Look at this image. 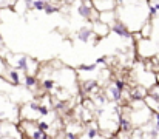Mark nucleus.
Listing matches in <instances>:
<instances>
[{"instance_id":"1","label":"nucleus","mask_w":159,"mask_h":139,"mask_svg":"<svg viewBox=\"0 0 159 139\" xmlns=\"http://www.w3.org/2000/svg\"><path fill=\"white\" fill-rule=\"evenodd\" d=\"M110 28H111V33H114V34H117L119 37H122V39H130L131 37V30L128 28V25L125 23V22H122V20H114L111 25H110Z\"/></svg>"},{"instance_id":"2","label":"nucleus","mask_w":159,"mask_h":139,"mask_svg":"<svg viewBox=\"0 0 159 139\" xmlns=\"http://www.w3.org/2000/svg\"><path fill=\"white\" fill-rule=\"evenodd\" d=\"M99 11L94 8L93 3H88V2H82L79 6H77V14L82 17V19H87V20H93V14H98Z\"/></svg>"},{"instance_id":"3","label":"nucleus","mask_w":159,"mask_h":139,"mask_svg":"<svg viewBox=\"0 0 159 139\" xmlns=\"http://www.w3.org/2000/svg\"><path fill=\"white\" fill-rule=\"evenodd\" d=\"M30 62L31 59L28 56H17L12 59V67L22 71H26V74H30Z\"/></svg>"},{"instance_id":"4","label":"nucleus","mask_w":159,"mask_h":139,"mask_svg":"<svg viewBox=\"0 0 159 139\" xmlns=\"http://www.w3.org/2000/svg\"><path fill=\"white\" fill-rule=\"evenodd\" d=\"M93 28H90V26H84V28H80L79 31H77V34H76V37H77V40H80V42H84V44H88L90 42V39H91V36H93Z\"/></svg>"},{"instance_id":"5","label":"nucleus","mask_w":159,"mask_h":139,"mask_svg":"<svg viewBox=\"0 0 159 139\" xmlns=\"http://www.w3.org/2000/svg\"><path fill=\"white\" fill-rule=\"evenodd\" d=\"M98 87H99V84H98V81H96V79H87V81L82 84V93L90 94L91 91H94Z\"/></svg>"},{"instance_id":"6","label":"nucleus","mask_w":159,"mask_h":139,"mask_svg":"<svg viewBox=\"0 0 159 139\" xmlns=\"http://www.w3.org/2000/svg\"><path fill=\"white\" fill-rule=\"evenodd\" d=\"M107 94L110 96V99L111 100H114V102H120V99H122V90H119L114 84H113V87L107 91Z\"/></svg>"},{"instance_id":"7","label":"nucleus","mask_w":159,"mask_h":139,"mask_svg":"<svg viewBox=\"0 0 159 139\" xmlns=\"http://www.w3.org/2000/svg\"><path fill=\"white\" fill-rule=\"evenodd\" d=\"M131 97H133L134 100L144 99V97H147V91H145L142 87H139V88H134V90L131 91Z\"/></svg>"},{"instance_id":"8","label":"nucleus","mask_w":159,"mask_h":139,"mask_svg":"<svg viewBox=\"0 0 159 139\" xmlns=\"http://www.w3.org/2000/svg\"><path fill=\"white\" fill-rule=\"evenodd\" d=\"M54 87H56V81L51 79V77H45V79L42 81V88H43V90L50 91V90H53Z\"/></svg>"},{"instance_id":"9","label":"nucleus","mask_w":159,"mask_h":139,"mask_svg":"<svg viewBox=\"0 0 159 139\" xmlns=\"http://www.w3.org/2000/svg\"><path fill=\"white\" fill-rule=\"evenodd\" d=\"M34 85H37L36 76H34V74H26V77H25V87H26V88H31V87H34Z\"/></svg>"},{"instance_id":"10","label":"nucleus","mask_w":159,"mask_h":139,"mask_svg":"<svg viewBox=\"0 0 159 139\" xmlns=\"http://www.w3.org/2000/svg\"><path fill=\"white\" fill-rule=\"evenodd\" d=\"M98 70V63H91V65H80L77 67V71H96Z\"/></svg>"},{"instance_id":"11","label":"nucleus","mask_w":159,"mask_h":139,"mask_svg":"<svg viewBox=\"0 0 159 139\" xmlns=\"http://www.w3.org/2000/svg\"><path fill=\"white\" fill-rule=\"evenodd\" d=\"M47 2H48V0H34L33 8H34V9H37V11H43V9H45Z\"/></svg>"},{"instance_id":"12","label":"nucleus","mask_w":159,"mask_h":139,"mask_svg":"<svg viewBox=\"0 0 159 139\" xmlns=\"http://www.w3.org/2000/svg\"><path fill=\"white\" fill-rule=\"evenodd\" d=\"M47 14H54V12H57L59 11V8L57 6H53L51 5V2H47V5H45V9H43Z\"/></svg>"},{"instance_id":"13","label":"nucleus","mask_w":159,"mask_h":139,"mask_svg":"<svg viewBox=\"0 0 159 139\" xmlns=\"http://www.w3.org/2000/svg\"><path fill=\"white\" fill-rule=\"evenodd\" d=\"M85 136H87V138H99V136H102V135L98 132V128H90V127H88V132H87Z\"/></svg>"},{"instance_id":"14","label":"nucleus","mask_w":159,"mask_h":139,"mask_svg":"<svg viewBox=\"0 0 159 139\" xmlns=\"http://www.w3.org/2000/svg\"><path fill=\"white\" fill-rule=\"evenodd\" d=\"M114 85H116L119 90H122V91L125 90V82H124L122 79H114Z\"/></svg>"},{"instance_id":"15","label":"nucleus","mask_w":159,"mask_h":139,"mask_svg":"<svg viewBox=\"0 0 159 139\" xmlns=\"http://www.w3.org/2000/svg\"><path fill=\"white\" fill-rule=\"evenodd\" d=\"M39 113H40V116H48V114H50V108H48L47 105H40Z\"/></svg>"},{"instance_id":"16","label":"nucleus","mask_w":159,"mask_h":139,"mask_svg":"<svg viewBox=\"0 0 159 139\" xmlns=\"http://www.w3.org/2000/svg\"><path fill=\"white\" fill-rule=\"evenodd\" d=\"M37 124H39V127H40L42 130H45V132L50 130V124H48V122H45V121H37Z\"/></svg>"},{"instance_id":"17","label":"nucleus","mask_w":159,"mask_h":139,"mask_svg":"<svg viewBox=\"0 0 159 139\" xmlns=\"http://www.w3.org/2000/svg\"><path fill=\"white\" fill-rule=\"evenodd\" d=\"M142 36H144V37H148V36H150V23H147V25L144 26V31H142Z\"/></svg>"},{"instance_id":"18","label":"nucleus","mask_w":159,"mask_h":139,"mask_svg":"<svg viewBox=\"0 0 159 139\" xmlns=\"http://www.w3.org/2000/svg\"><path fill=\"white\" fill-rule=\"evenodd\" d=\"M63 136H65V138H70V139H74V138H77V135H74V133H65Z\"/></svg>"},{"instance_id":"19","label":"nucleus","mask_w":159,"mask_h":139,"mask_svg":"<svg viewBox=\"0 0 159 139\" xmlns=\"http://www.w3.org/2000/svg\"><path fill=\"white\" fill-rule=\"evenodd\" d=\"M25 2V5L28 6V8H33V3H34V0H23Z\"/></svg>"},{"instance_id":"20","label":"nucleus","mask_w":159,"mask_h":139,"mask_svg":"<svg viewBox=\"0 0 159 139\" xmlns=\"http://www.w3.org/2000/svg\"><path fill=\"white\" fill-rule=\"evenodd\" d=\"M96 63L99 65V63H105V57H99L98 60H96Z\"/></svg>"},{"instance_id":"21","label":"nucleus","mask_w":159,"mask_h":139,"mask_svg":"<svg viewBox=\"0 0 159 139\" xmlns=\"http://www.w3.org/2000/svg\"><path fill=\"white\" fill-rule=\"evenodd\" d=\"M3 135V119H0V138Z\"/></svg>"}]
</instances>
